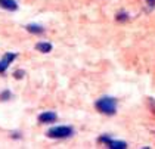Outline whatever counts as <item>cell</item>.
I'll return each mask as SVG.
<instances>
[{"label": "cell", "mask_w": 155, "mask_h": 149, "mask_svg": "<svg viewBox=\"0 0 155 149\" xmlns=\"http://www.w3.org/2000/svg\"><path fill=\"white\" fill-rule=\"evenodd\" d=\"M0 8L6 9V11H16L18 9V3L15 0H0Z\"/></svg>", "instance_id": "obj_4"}, {"label": "cell", "mask_w": 155, "mask_h": 149, "mask_svg": "<svg viewBox=\"0 0 155 149\" xmlns=\"http://www.w3.org/2000/svg\"><path fill=\"white\" fill-rule=\"evenodd\" d=\"M0 98H2V99H3V98H11V93H9V92L2 93V94H0Z\"/></svg>", "instance_id": "obj_10"}, {"label": "cell", "mask_w": 155, "mask_h": 149, "mask_svg": "<svg viewBox=\"0 0 155 149\" xmlns=\"http://www.w3.org/2000/svg\"><path fill=\"white\" fill-rule=\"evenodd\" d=\"M72 134V128L70 127H65V126H59V127H53L48 131V136L49 137H53V139H64V137H68Z\"/></svg>", "instance_id": "obj_2"}, {"label": "cell", "mask_w": 155, "mask_h": 149, "mask_svg": "<svg viewBox=\"0 0 155 149\" xmlns=\"http://www.w3.org/2000/svg\"><path fill=\"white\" fill-rule=\"evenodd\" d=\"M15 58H16V53H12V52L5 53V56L2 58V61H0V72H5Z\"/></svg>", "instance_id": "obj_3"}, {"label": "cell", "mask_w": 155, "mask_h": 149, "mask_svg": "<svg viewBox=\"0 0 155 149\" xmlns=\"http://www.w3.org/2000/svg\"><path fill=\"white\" fill-rule=\"evenodd\" d=\"M96 108L104 112L107 115H112L115 114V109H117V105H115V101L112 98H102L96 102Z\"/></svg>", "instance_id": "obj_1"}, {"label": "cell", "mask_w": 155, "mask_h": 149, "mask_svg": "<svg viewBox=\"0 0 155 149\" xmlns=\"http://www.w3.org/2000/svg\"><path fill=\"white\" fill-rule=\"evenodd\" d=\"M22 74H24V71H16V72L13 74V77H16V78H22Z\"/></svg>", "instance_id": "obj_9"}, {"label": "cell", "mask_w": 155, "mask_h": 149, "mask_svg": "<svg viewBox=\"0 0 155 149\" xmlns=\"http://www.w3.org/2000/svg\"><path fill=\"white\" fill-rule=\"evenodd\" d=\"M36 49L38 52H41V53H48V52L52 50V45H50V43H45V41H43V43H37Z\"/></svg>", "instance_id": "obj_7"}, {"label": "cell", "mask_w": 155, "mask_h": 149, "mask_svg": "<svg viewBox=\"0 0 155 149\" xmlns=\"http://www.w3.org/2000/svg\"><path fill=\"white\" fill-rule=\"evenodd\" d=\"M40 123H53L56 120V114L52 112V111H48V112H43V114L38 117Z\"/></svg>", "instance_id": "obj_6"}, {"label": "cell", "mask_w": 155, "mask_h": 149, "mask_svg": "<svg viewBox=\"0 0 155 149\" xmlns=\"http://www.w3.org/2000/svg\"><path fill=\"white\" fill-rule=\"evenodd\" d=\"M148 3H149V5L152 6V5H155V0H148Z\"/></svg>", "instance_id": "obj_11"}, {"label": "cell", "mask_w": 155, "mask_h": 149, "mask_svg": "<svg viewBox=\"0 0 155 149\" xmlns=\"http://www.w3.org/2000/svg\"><path fill=\"white\" fill-rule=\"evenodd\" d=\"M25 28H27V31H30V33H33V34H41V33L45 31L40 25H36V24H30V25H27Z\"/></svg>", "instance_id": "obj_8"}, {"label": "cell", "mask_w": 155, "mask_h": 149, "mask_svg": "<svg viewBox=\"0 0 155 149\" xmlns=\"http://www.w3.org/2000/svg\"><path fill=\"white\" fill-rule=\"evenodd\" d=\"M101 140H102V142H107L108 146H109V148H112V149H124V148H127V145H126L124 142H115V140H111V139H108V137H102Z\"/></svg>", "instance_id": "obj_5"}]
</instances>
